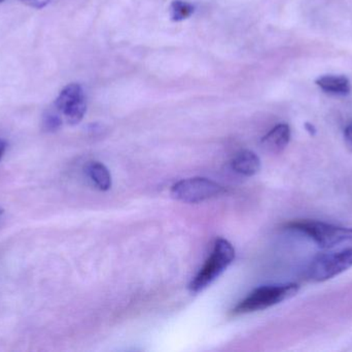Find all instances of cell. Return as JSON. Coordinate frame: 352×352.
Listing matches in <instances>:
<instances>
[{
    "label": "cell",
    "mask_w": 352,
    "mask_h": 352,
    "mask_svg": "<svg viewBox=\"0 0 352 352\" xmlns=\"http://www.w3.org/2000/svg\"><path fill=\"white\" fill-rule=\"evenodd\" d=\"M192 12H194V6L190 2L184 1V0H173L169 8L171 20L175 22L190 18Z\"/></svg>",
    "instance_id": "11"
},
{
    "label": "cell",
    "mask_w": 352,
    "mask_h": 352,
    "mask_svg": "<svg viewBox=\"0 0 352 352\" xmlns=\"http://www.w3.org/2000/svg\"><path fill=\"white\" fill-rule=\"evenodd\" d=\"M234 258L235 249L232 244L225 239L217 240L210 256L188 285L190 293H198L206 289L221 276V273L233 262Z\"/></svg>",
    "instance_id": "2"
},
{
    "label": "cell",
    "mask_w": 352,
    "mask_h": 352,
    "mask_svg": "<svg viewBox=\"0 0 352 352\" xmlns=\"http://www.w3.org/2000/svg\"><path fill=\"white\" fill-rule=\"evenodd\" d=\"M291 140V128L287 124H278L261 141L263 149L267 152L280 153L287 148Z\"/></svg>",
    "instance_id": "7"
},
{
    "label": "cell",
    "mask_w": 352,
    "mask_h": 352,
    "mask_svg": "<svg viewBox=\"0 0 352 352\" xmlns=\"http://www.w3.org/2000/svg\"><path fill=\"white\" fill-rule=\"evenodd\" d=\"M232 169L240 175L252 177L260 171V157L252 151H242L232 161Z\"/></svg>",
    "instance_id": "8"
},
{
    "label": "cell",
    "mask_w": 352,
    "mask_h": 352,
    "mask_svg": "<svg viewBox=\"0 0 352 352\" xmlns=\"http://www.w3.org/2000/svg\"><path fill=\"white\" fill-rule=\"evenodd\" d=\"M344 138L346 146L352 151V122L345 128Z\"/></svg>",
    "instance_id": "14"
},
{
    "label": "cell",
    "mask_w": 352,
    "mask_h": 352,
    "mask_svg": "<svg viewBox=\"0 0 352 352\" xmlns=\"http://www.w3.org/2000/svg\"><path fill=\"white\" fill-rule=\"evenodd\" d=\"M352 267V248L322 254L312 260L307 271L308 278L314 282H324L338 276Z\"/></svg>",
    "instance_id": "5"
},
{
    "label": "cell",
    "mask_w": 352,
    "mask_h": 352,
    "mask_svg": "<svg viewBox=\"0 0 352 352\" xmlns=\"http://www.w3.org/2000/svg\"><path fill=\"white\" fill-rule=\"evenodd\" d=\"M54 107L70 125L80 123L87 111L86 97L80 85H67L58 95Z\"/></svg>",
    "instance_id": "6"
},
{
    "label": "cell",
    "mask_w": 352,
    "mask_h": 352,
    "mask_svg": "<svg viewBox=\"0 0 352 352\" xmlns=\"http://www.w3.org/2000/svg\"><path fill=\"white\" fill-rule=\"evenodd\" d=\"M21 1L27 4V6H31V8H43L47 6L52 0H21Z\"/></svg>",
    "instance_id": "13"
},
{
    "label": "cell",
    "mask_w": 352,
    "mask_h": 352,
    "mask_svg": "<svg viewBox=\"0 0 352 352\" xmlns=\"http://www.w3.org/2000/svg\"><path fill=\"white\" fill-rule=\"evenodd\" d=\"M89 179L101 191H107L111 187V176L107 167L98 161H92L86 167Z\"/></svg>",
    "instance_id": "10"
},
{
    "label": "cell",
    "mask_w": 352,
    "mask_h": 352,
    "mask_svg": "<svg viewBox=\"0 0 352 352\" xmlns=\"http://www.w3.org/2000/svg\"><path fill=\"white\" fill-rule=\"evenodd\" d=\"M2 213H3V210H2V209H0V215H1Z\"/></svg>",
    "instance_id": "17"
},
{
    "label": "cell",
    "mask_w": 352,
    "mask_h": 352,
    "mask_svg": "<svg viewBox=\"0 0 352 352\" xmlns=\"http://www.w3.org/2000/svg\"><path fill=\"white\" fill-rule=\"evenodd\" d=\"M285 227L308 236L324 249H332L339 246L352 244L351 227H337L316 220L291 221L287 223Z\"/></svg>",
    "instance_id": "1"
},
{
    "label": "cell",
    "mask_w": 352,
    "mask_h": 352,
    "mask_svg": "<svg viewBox=\"0 0 352 352\" xmlns=\"http://www.w3.org/2000/svg\"><path fill=\"white\" fill-rule=\"evenodd\" d=\"M62 125V117L57 111H49L45 114L43 119V127L45 132H54Z\"/></svg>",
    "instance_id": "12"
},
{
    "label": "cell",
    "mask_w": 352,
    "mask_h": 352,
    "mask_svg": "<svg viewBox=\"0 0 352 352\" xmlns=\"http://www.w3.org/2000/svg\"><path fill=\"white\" fill-rule=\"evenodd\" d=\"M316 83L324 92L338 95V96L349 94L351 90V81L344 76L329 74V76H320Z\"/></svg>",
    "instance_id": "9"
},
{
    "label": "cell",
    "mask_w": 352,
    "mask_h": 352,
    "mask_svg": "<svg viewBox=\"0 0 352 352\" xmlns=\"http://www.w3.org/2000/svg\"><path fill=\"white\" fill-rule=\"evenodd\" d=\"M225 192V188L207 178L195 177L182 180L173 186L171 196L186 204H198L217 198Z\"/></svg>",
    "instance_id": "4"
},
{
    "label": "cell",
    "mask_w": 352,
    "mask_h": 352,
    "mask_svg": "<svg viewBox=\"0 0 352 352\" xmlns=\"http://www.w3.org/2000/svg\"><path fill=\"white\" fill-rule=\"evenodd\" d=\"M4 0H0V3H1V2H3Z\"/></svg>",
    "instance_id": "18"
},
{
    "label": "cell",
    "mask_w": 352,
    "mask_h": 352,
    "mask_svg": "<svg viewBox=\"0 0 352 352\" xmlns=\"http://www.w3.org/2000/svg\"><path fill=\"white\" fill-rule=\"evenodd\" d=\"M298 291H299V285L296 283L258 287L250 293L245 299L242 300L232 312L234 315H240V314L261 311L295 297Z\"/></svg>",
    "instance_id": "3"
},
{
    "label": "cell",
    "mask_w": 352,
    "mask_h": 352,
    "mask_svg": "<svg viewBox=\"0 0 352 352\" xmlns=\"http://www.w3.org/2000/svg\"><path fill=\"white\" fill-rule=\"evenodd\" d=\"M6 143L3 140L0 138V159L3 156L4 152H6Z\"/></svg>",
    "instance_id": "15"
},
{
    "label": "cell",
    "mask_w": 352,
    "mask_h": 352,
    "mask_svg": "<svg viewBox=\"0 0 352 352\" xmlns=\"http://www.w3.org/2000/svg\"><path fill=\"white\" fill-rule=\"evenodd\" d=\"M305 127H306V130H308V132H309V134H311V136H314V134H316V127H314V126L312 125V124L306 123Z\"/></svg>",
    "instance_id": "16"
}]
</instances>
